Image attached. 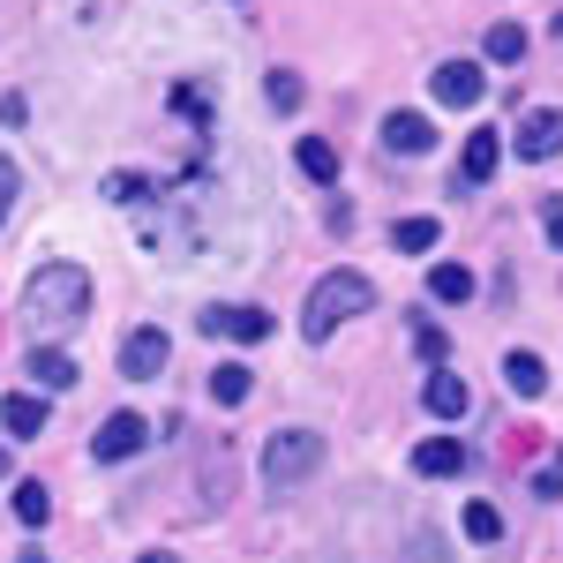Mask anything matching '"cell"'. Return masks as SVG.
Listing matches in <instances>:
<instances>
[{
	"instance_id": "1",
	"label": "cell",
	"mask_w": 563,
	"mask_h": 563,
	"mask_svg": "<svg viewBox=\"0 0 563 563\" xmlns=\"http://www.w3.org/2000/svg\"><path fill=\"white\" fill-rule=\"evenodd\" d=\"M23 323H31V339H60V331H76L90 323V271L76 263H45L31 271V286H23Z\"/></svg>"
},
{
	"instance_id": "2",
	"label": "cell",
	"mask_w": 563,
	"mask_h": 563,
	"mask_svg": "<svg viewBox=\"0 0 563 563\" xmlns=\"http://www.w3.org/2000/svg\"><path fill=\"white\" fill-rule=\"evenodd\" d=\"M376 308V286L361 278V271H331V278H316V294H308V316H301V331L323 346L339 323H353V316H368Z\"/></svg>"
},
{
	"instance_id": "3",
	"label": "cell",
	"mask_w": 563,
	"mask_h": 563,
	"mask_svg": "<svg viewBox=\"0 0 563 563\" xmlns=\"http://www.w3.org/2000/svg\"><path fill=\"white\" fill-rule=\"evenodd\" d=\"M316 466H323V435L278 429L271 443H263V481H271V488H294V481H308Z\"/></svg>"
},
{
	"instance_id": "4",
	"label": "cell",
	"mask_w": 563,
	"mask_h": 563,
	"mask_svg": "<svg viewBox=\"0 0 563 563\" xmlns=\"http://www.w3.org/2000/svg\"><path fill=\"white\" fill-rule=\"evenodd\" d=\"M196 323H203V339H233V346H263V339H271V316L249 308V301H218V308H203Z\"/></svg>"
},
{
	"instance_id": "5",
	"label": "cell",
	"mask_w": 563,
	"mask_h": 563,
	"mask_svg": "<svg viewBox=\"0 0 563 563\" xmlns=\"http://www.w3.org/2000/svg\"><path fill=\"white\" fill-rule=\"evenodd\" d=\"M166 331H158V323H135L129 339H121V376H129V384H151V376H158V368H166Z\"/></svg>"
},
{
	"instance_id": "6",
	"label": "cell",
	"mask_w": 563,
	"mask_h": 563,
	"mask_svg": "<svg viewBox=\"0 0 563 563\" xmlns=\"http://www.w3.org/2000/svg\"><path fill=\"white\" fill-rule=\"evenodd\" d=\"M429 90H435V106L466 113V106H481V90H488V76H481L474 60H443V68L429 76Z\"/></svg>"
},
{
	"instance_id": "7",
	"label": "cell",
	"mask_w": 563,
	"mask_h": 563,
	"mask_svg": "<svg viewBox=\"0 0 563 563\" xmlns=\"http://www.w3.org/2000/svg\"><path fill=\"white\" fill-rule=\"evenodd\" d=\"M143 443H151V421H143V413H113L106 429L90 435V459H106V466H113V459H135Z\"/></svg>"
},
{
	"instance_id": "8",
	"label": "cell",
	"mask_w": 563,
	"mask_h": 563,
	"mask_svg": "<svg viewBox=\"0 0 563 563\" xmlns=\"http://www.w3.org/2000/svg\"><path fill=\"white\" fill-rule=\"evenodd\" d=\"M496 166H504V135L474 129V135H466V151H459V188H488Z\"/></svg>"
},
{
	"instance_id": "9",
	"label": "cell",
	"mask_w": 563,
	"mask_h": 563,
	"mask_svg": "<svg viewBox=\"0 0 563 563\" xmlns=\"http://www.w3.org/2000/svg\"><path fill=\"white\" fill-rule=\"evenodd\" d=\"M511 143H519V158H556V151H563V106H541V113H526Z\"/></svg>"
},
{
	"instance_id": "10",
	"label": "cell",
	"mask_w": 563,
	"mask_h": 563,
	"mask_svg": "<svg viewBox=\"0 0 563 563\" xmlns=\"http://www.w3.org/2000/svg\"><path fill=\"white\" fill-rule=\"evenodd\" d=\"M413 474H429V481L466 474V443H459V435H429V443L413 451Z\"/></svg>"
},
{
	"instance_id": "11",
	"label": "cell",
	"mask_w": 563,
	"mask_h": 563,
	"mask_svg": "<svg viewBox=\"0 0 563 563\" xmlns=\"http://www.w3.org/2000/svg\"><path fill=\"white\" fill-rule=\"evenodd\" d=\"M421 406H429L435 421H459V413H466V406H474V390L459 384V376H451V368H435V376H429V390H421Z\"/></svg>"
},
{
	"instance_id": "12",
	"label": "cell",
	"mask_w": 563,
	"mask_h": 563,
	"mask_svg": "<svg viewBox=\"0 0 563 563\" xmlns=\"http://www.w3.org/2000/svg\"><path fill=\"white\" fill-rule=\"evenodd\" d=\"M429 143H435V129L421 121V113H390L384 121V151H398V158H421Z\"/></svg>"
},
{
	"instance_id": "13",
	"label": "cell",
	"mask_w": 563,
	"mask_h": 563,
	"mask_svg": "<svg viewBox=\"0 0 563 563\" xmlns=\"http://www.w3.org/2000/svg\"><path fill=\"white\" fill-rule=\"evenodd\" d=\"M0 429L8 435H38L45 429V398L38 390H8V398H0Z\"/></svg>"
},
{
	"instance_id": "14",
	"label": "cell",
	"mask_w": 563,
	"mask_h": 563,
	"mask_svg": "<svg viewBox=\"0 0 563 563\" xmlns=\"http://www.w3.org/2000/svg\"><path fill=\"white\" fill-rule=\"evenodd\" d=\"M474 271H466V263H435L429 271V301H443V308H459V301H474Z\"/></svg>"
},
{
	"instance_id": "15",
	"label": "cell",
	"mask_w": 563,
	"mask_h": 563,
	"mask_svg": "<svg viewBox=\"0 0 563 563\" xmlns=\"http://www.w3.org/2000/svg\"><path fill=\"white\" fill-rule=\"evenodd\" d=\"M504 390H519V398H541V390H549V368H541V353H504Z\"/></svg>"
},
{
	"instance_id": "16",
	"label": "cell",
	"mask_w": 563,
	"mask_h": 563,
	"mask_svg": "<svg viewBox=\"0 0 563 563\" xmlns=\"http://www.w3.org/2000/svg\"><path fill=\"white\" fill-rule=\"evenodd\" d=\"M31 384H45V390H68L76 384V361L60 346H31Z\"/></svg>"
},
{
	"instance_id": "17",
	"label": "cell",
	"mask_w": 563,
	"mask_h": 563,
	"mask_svg": "<svg viewBox=\"0 0 563 563\" xmlns=\"http://www.w3.org/2000/svg\"><path fill=\"white\" fill-rule=\"evenodd\" d=\"M435 241H443L435 218H398V225H390V249H406V256H429Z\"/></svg>"
},
{
	"instance_id": "18",
	"label": "cell",
	"mask_w": 563,
	"mask_h": 563,
	"mask_svg": "<svg viewBox=\"0 0 563 563\" xmlns=\"http://www.w3.org/2000/svg\"><path fill=\"white\" fill-rule=\"evenodd\" d=\"M249 376H256L249 361H218L211 368V398L218 406H241V398H249Z\"/></svg>"
},
{
	"instance_id": "19",
	"label": "cell",
	"mask_w": 563,
	"mask_h": 563,
	"mask_svg": "<svg viewBox=\"0 0 563 563\" xmlns=\"http://www.w3.org/2000/svg\"><path fill=\"white\" fill-rule=\"evenodd\" d=\"M294 158H301V174H308V180H323V188L339 180V151H331L323 135H301V151H294Z\"/></svg>"
},
{
	"instance_id": "20",
	"label": "cell",
	"mask_w": 563,
	"mask_h": 563,
	"mask_svg": "<svg viewBox=\"0 0 563 563\" xmlns=\"http://www.w3.org/2000/svg\"><path fill=\"white\" fill-rule=\"evenodd\" d=\"M263 98H271V106H278V113H301V76H294V68H271V76H263Z\"/></svg>"
},
{
	"instance_id": "21",
	"label": "cell",
	"mask_w": 563,
	"mask_h": 563,
	"mask_svg": "<svg viewBox=\"0 0 563 563\" xmlns=\"http://www.w3.org/2000/svg\"><path fill=\"white\" fill-rule=\"evenodd\" d=\"M488 60H496V68H519L526 60V31L519 23H496V31H488Z\"/></svg>"
},
{
	"instance_id": "22",
	"label": "cell",
	"mask_w": 563,
	"mask_h": 563,
	"mask_svg": "<svg viewBox=\"0 0 563 563\" xmlns=\"http://www.w3.org/2000/svg\"><path fill=\"white\" fill-rule=\"evenodd\" d=\"M106 203H158V180H143V174H106Z\"/></svg>"
},
{
	"instance_id": "23",
	"label": "cell",
	"mask_w": 563,
	"mask_h": 563,
	"mask_svg": "<svg viewBox=\"0 0 563 563\" xmlns=\"http://www.w3.org/2000/svg\"><path fill=\"white\" fill-rule=\"evenodd\" d=\"M466 541H504V511H496V504H466Z\"/></svg>"
},
{
	"instance_id": "24",
	"label": "cell",
	"mask_w": 563,
	"mask_h": 563,
	"mask_svg": "<svg viewBox=\"0 0 563 563\" xmlns=\"http://www.w3.org/2000/svg\"><path fill=\"white\" fill-rule=\"evenodd\" d=\"M15 519H23V526H45V519H53V504H45L38 481H15Z\"/></svg>"
},
{
	"instance_id": "25",
	"label": "cell",
	"mask_w": 563,
	"mask_h": 563,
	"mask_svg": "<svg viewBox=\"0 0 563 563\" xmlns=\"http://www.w3.org/2000/svg\"><path fill=\"white\" fill-rule=\"evenodd\" d=\"M174 106L188 113V121H211V113H218V90H203V84H174Z\"/></svg>"
},
{
	"instance_id": "26",
	"label": "cell",
	"mask_w": 563,
	"mask_h": 563,
	"mask_svg": "<svg viewBox=\"0 0 563 563\" xmlns=\"http://www.w3.org/2000/svg\"><path fill=\"white\" fill-rule=\"evenodd\" d=\"M398 563H451V549H443V533H413V549Z\"/></svg>"
},
{
	"instance_id": "27",
	"label": "cell",
	"mask_w": 563,
	"mask_h": 563,
	"mask_svg": "<svg viewBox=\"0 0 563 563\" xmlns=\"http://www.w3.org/2000/svg\"><path fill=\"white\" fill-rule=\"evenodd\" d=\"M533 496H563V451L541 466V474H533Z\"/></svg>"
},
{
	"instance_id": "28",
	"label": "cell",
	"mask_w": 563,
	"mask_h": 563,
	"mask_svg": "<svg viewBox=\"0 0 563 563\" xmlns=\"http://www.w3.org/2000/svg\"><path fill=\"white\" fill-rule=\"evenodd\" d=\"M15 188H23V174H15V158L0 151V218H8V203H15Z\"/></svg>"
},
{
	"instance_id": "29",
	"label": "cell",
	"mask_w": 563,
	"mask_h": 563,
	"mask_svg": "<svg viewBox=\"0 0 563 563\" xmlns=\"http://www.w3.org/2000/svg\"><path fill=\"white\" fill-rule=\"evenodd\" d=\"M23 113H31V98H23V90H8V98H0V121H8V129H23Z\"/></svg>"
},
{
	"instance_id": "30",
	"label": "cell",
	"mask_w": 563,
	"mask_h": 563,
	"mask_svg": "<svg viewBox=\"0 0 563 563\" xmlns=\"http://www.w3.org/2000/svg\"><path fill=\"white\" fill-rule=\"evenodd\" d=\"M413 346L429 353V361H443V346H451V339H443V331H435V323H421V339H413Z\"/></svg>"
},
{
	"instance_id": "31",
	"label": "cell",
	"mask_w": 563,
	"mask_h": 563,
	"mask_svg": "<svg viewBox=\"0 0 563 563\" xmlns=\"http://www.w3.org/2000/svg\"><path fill=\"white\" fill-rule=\"evenodd\" d=\"M549 241L563 249V211H556V203H549Z\"/></svg>"
},
{
	"instance_id": "32",
	"label": "cell",
	"mask_w": 563,
	"mask_h": 563,
	"mask_svg": "<svg viewBox=\"0 0 563 563\" xmlns=\"http://www.w3.org/2000/svg\"><path fill=\"white\" fill-rule=\"evenodd\" d=\"M135 563H174V556H166V549H151V556H135Z\"/></svg>"
},
{
	"instance_id": "33",
	"label": "cell",
	"mask_w": 563,
	"mask_h": 563,
	"mask_svg": "<svg viewBox=\"0 0 563 563\" xmlns=\"http://www.w3.org/2000/svg\"><path fill=\"white\" fill-rule=\"evenodd\" d=\"M0 481H8V443H0Z\"/></svg>"
},
{
	"instance_id": "34",
	"label": "cell",
	"mask_w": 563,
	"mask_h": 563,
	"mask_svg": "<svg viewBox=\"0 0 563 563\" xmlns=\"http://www.w3.org/2000/svg\"><path fill=\"white\" fill-rule=\"evenodd\" d=\"M556 38H563V8H556Z\"/></svg>"
},
{
	"instance_id": "35",
	"label": "cell",
	"mask_w": 563,
	"mask_h": 563,
	"mask_svg": "<svg viewBox=\"0 0 563 563\" xmlns=\"http://www.w3.org/2000/svg\"><path fill=\"white\" fill-rule=\"evenodd\" d=\"M23 563H45V556H23Z\"/></svg>"
}]
</instances>
